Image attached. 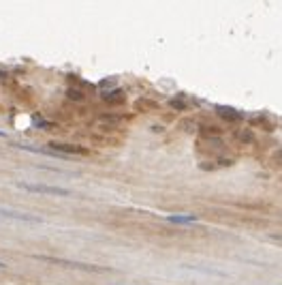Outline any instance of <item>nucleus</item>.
Listing matches in <instances>:
<instances>
[{
	"mask_svg": "<svg viewBox=\"0 0 282 285\" xmlns=\"http://www.w3.org/2000/svg\"><path fill=\"white\" fill-rule=\"evenodd\" d=\"M0 219H9V221H22V223H41L39 217L28 215L22 210H11V208H3L0 206Z\"/></svg>",
	"mask_w": 282,
	"mask_h": 285,
	"instance_id": "nucleus-1",
	"label": "nucleus"
},
{
	"mask_svg": "<svg viewBox=\"0 0 282 285\" xmlns=\"http://www.w3.org/2000/svg\"><path fill=\"white\" fill-rule=\"evenodd\" d=\"M17 186H20V189H26V191H32V193H43V195H60V198H69V195H71V191H67V189H58V186L26 184V182H20Z\"/></svg>",
	"mask_w": 282,
	"mask_h": 285,
	"instance_id": "nucleus-2",
	"label": "nucleus"
},
{
	"mask_svg": "<svg viewBox=\"0 0 282 285\" xmlns=\"http://www.w3.org/2000/svg\"><path fill=\"white\" fill-rule=\"evenodd\" d=\"M51 150H60V153H69V155H90V150L86 146L79 144H65V141H49Z\"/></svg>",
	"mask_w": 282,
	"mask_h": 285,
	"instance_id": "nucleus-3",
	"label": "nucleus"
},
{
	"mask_svg": "<svg viewBox=\"0 0 282 285\" xmlns=\"http://www.w3.org/2000/svg\"><path fill=\"white\" fill-rule=\"evenodd\" d=\"M199 135H201V137H220L222 129L216 127V124H203V127L199 129Z\"/></svg>",
	"mask_w": 282,
	"mask_h": 285,
	"instance_id": "nucleus-4",
	"label": "nucleus"
},
{
	"mask_svg": "<svg viewBox=\"0 0 282 285\" xmlns=\"http://www.w3.org/2000/svg\"><path fill=\"white\" fill-rule=\"evenodd\" d=\"M218 114H220L224 120H229V122L242 118V114H240V112H235V110H231V108H218Z\"/></svg>",
	"mask_w": 282,
	"mask_h": 285,
	"instance_id": "nucleus-5",
	"label": "nucleus"
},
{
	"mask_svg": "<svg viewBox=\"0 0 282 285\" xmlns=\"http://www.w3.org/2000/svg\"><path fill=\"white\" fill-rule=\"evenodd\" d=\"M107 101L109 103H124V92L122 90H116L111 94H107Z\"/></svg>",
	"mask_w": 282,
	"mask_h": 285,
	"instance_id": "nucleus-6",
	"label": "nucleus"
},
{
	"mask_svg": "<svg viewBox=\"0 0 282 285\" xmlns=\"http://www.w3.org/2000/svg\"><path fill=\"white\" fill-rule=\"evenodd\" d=\"M171 223H195V217H171Z\"/></svg>",
	"mask_w": 282,
	"mask_h": 285,
	"instance_id": "nucleus-7",
	"label": "nucleus"
},
{
	"mask_svg": "<svg viewBox=\"0 0 282 285\" xmlns=\"http://www.w3.org/2000/svg\"><path fill=\"white\" fill-rule=\"evenodd\" d=\"M0 268H5V264H3V262H0Z\"/></svg>",
	"mask_w": 282,
	"mask_h": 285,
	"instance_id": "nucleus-8",
	"label": "nucleus"
},
{
	"mask_svg": "<svg viewBox=\"0 0 282 285\" xmlns=\"http://www.w3.org/2000/svg\"><path fill=\"white\" fill-rule=\"evenodd\" d=\"M0 137H3V133H0Z\"/></svg>",
	"mask_w": 282,
	"mask_h": 285,
	"instance_id": "nucleus-9",
	"label": "nucleus"
}]
</instances>
